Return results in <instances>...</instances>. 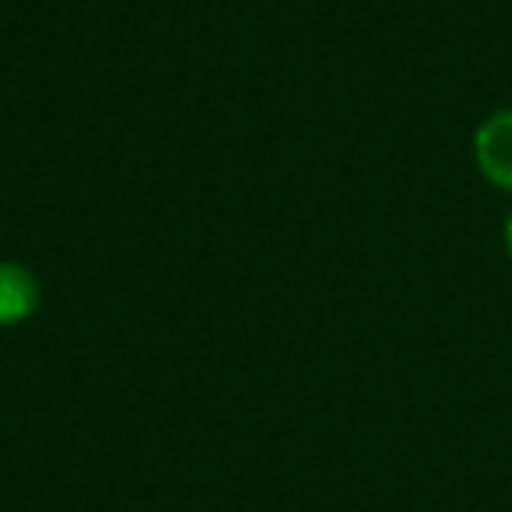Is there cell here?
Returning a JSON list of instances; mask_svg holds the SVG:
<instances>
[{
    "label": "cell",
    "instance_id": "obj_1",
    "mask_svg": "<svg viewBox=\"0 0 512 512\" xmlns=\"http://www.w3.org/2000/svg\"><path fill=\"white\" fill-rule=\"evenodd\" d=\"M477 162L492 183L512 189V111H501L480 126Z\"/></svg>",
    "mask_w": 512,
    "mask_h": 512
},
{
    "label": "cell",
    "instance_id": "obj_2",
    "mask_svg": "<svg viewBox=\"0 0 512 512\" xmlns=\"http://www.w3.org/2000/svg\"><path fill=\"white\" fill-rule=\"evenodd\" d=\"M36 306V282L15 264H0V324L21 321Z\"/></svg>",
    "mask_w": 512,
    "mask_h": 512
},
{
    "label": "cell",
    "instance_id": "obj_3",
    "mask_svg": "<svg viewBox=\"0 0 512 512\" xmlns=\"http://www.w3.org/2000/svg\"><path fill=\"white\" fill-rule=\"evenodd\" d=\"M507 246H510V255H512V216H510V222H507Z\"/></svg>",
    "mask_w": 512,
    "mask_h": 512
}]
</instances>
